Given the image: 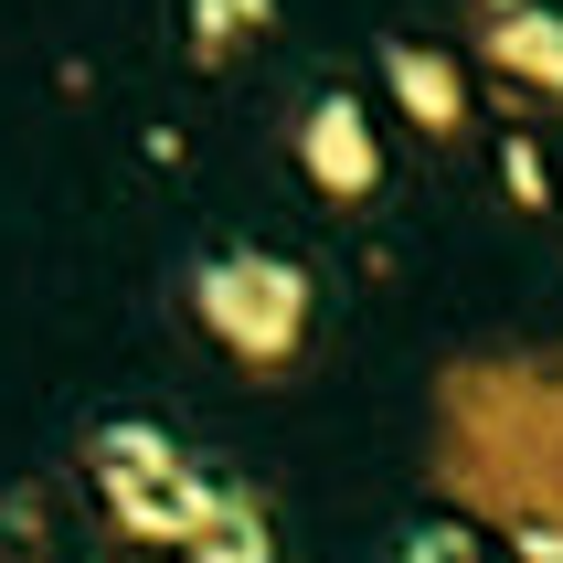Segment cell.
Here are the masks:
<instances>
[{"label":"cell","instance_id":"cell-1","mask_svg":"<svg viewBox=\"0 0 563 563\" xmlns=\"http://www.w3.org/2000/svg\"><path fill=\"white\" fill-rule=\"evenodd\" d=\"M96 478H107V500H118V521L139 542H191V532H202V510L223 500V489H202L159 437H128V426H118V437H96Z\"/></svg>","mask_w":563,"mask_h":563},{"label":"cell","instance_id":"cell-2","mask_svg":"<svg viewBox=\"0 0 563 563\" xmlns=\"http://www.w3.org/2000/svg\"><path fill=\"white\" fill-rule=\"evenodd\" d=\"M191 563H277V542H266V510H245L234 489H223L213 510H202V532L181 542Z\"/></svg>","mask_w":563,"mask_h":563},{"label":"cell","instance_id":"cell-3","mask_svg":"<svg viewBox=\"0 0 563 563\" xmlns=\"http://www.w3.org/2000/svg\"><path fill=\"white\" fill-rule=\"evenodd\" d=\"M394 563H478V542H468V532H415Z\"/></svg>","mask_w":563,"mask_h":563}]
</instances>
